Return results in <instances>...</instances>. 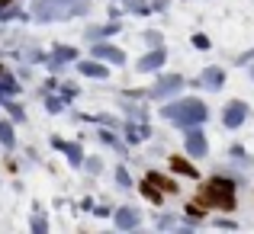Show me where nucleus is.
Segmentation results:
<instances>
[{
    "label": "nucleus",
    "mask_w": 254,
    "mask_h": 234,
    "mask_svg": "<svg viewBox=\"0 0 254 234\" xmlns=\"http://www.w3.org/2000/svg\"><path fill=\"white\" fill-rule=\"evenodd\" d=\"M206 199H209V205H219V209H232V186L225 183V180H212L209 186H206Z\"/></svg>",
    "instance_id": "f257e3e1"
}]
</instances>
